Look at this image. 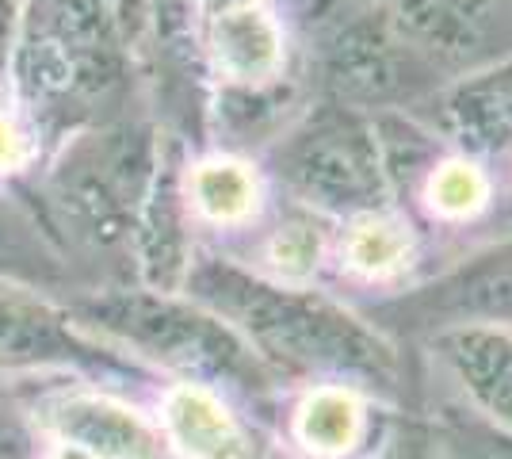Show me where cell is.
I'll return each instance as SVG.
<instances>
[{
  "instance_id": "7a4b0ae2",
  "label": "cell",
  "mask_w": 512,
  "mask_h": 459,
  "mask_svg": "<svg viewBox=\"0 0 512 459\" xmlns=\"http://www.w3.org/2000/svg\"><path fill=\"white\" fill-rule=\"evenodd\" d=\"M295 12L344 104H394L425 85L421 54L375 0H295Z\"/></svg>"
},
{
  "instance_id": "9c48e42d",
  "label": "cell",
  "mask_w": 512,
  "mask_h": 459,
  "mask_svg": "<svg viewBox=\"0 0 512 459\" xmlns=\"http://www.w3.org/2000/svg\"><path fill=\"white\" fill-rule=\"evenodd\" d=\"M440 119L470 150H497L512 142V58L474 73L451 88Z\"/></svg>"
},
{
  "instance_id": "44dd1931",
  "label": "cell",
  "mask_w": 512,
  "mask_h": 459,
  "mask_svg": "<svg viewBox=\"0 0 512 459\" xmlns=\"http://www.w3.org/2000/svg\"><path fill=\"white\" fill-rule=\"evenodd\" d=\"M23 161H27V138L12 119L0 115V173L20 169Z\"/></svg>"
},
{
  "instance_id": "e0dca14e",
  "label": "cell",
  "mask_w": 512,
  "mask_h": 459,
  "mask_svg": "<svg viewBox=\"0 0 512 459\" xmlns=\"http://www.w3.org/2000/svg\"><path fill=\"white\" fill-rule=\"evenodd\" d=\"M486 199H490V180L467 157H451L440 169L428 173L425 203L436 219L463 222L478 215L486 207Z\"/></svg>"
},
{
  "instance_id": "603a6c76",
  "label": "cell",
  "mask_w": 512,
  "mask_h": 459,
  "mask_svg": "<svg viewBox=\"0 0 512 459\" xmlns=\"http://www.w3.org/2000/svg\"><path fill=\"white\" fill-rule=\"evenodd\" d=\"M12 20H16V0H0V62H4V54H8Z\"/></svg>"
},
{
  "instance_id": "8992f818",
  "label": "cell",
  "mask_w": 512,
  "mask_h": 459,
  "mask_svg": "<svg viewBox=\"0 0 512 459\" xmlns=\"http://www.w3.org/2000/svg\"><path fill=\"white\" fill-rule=\"evenodd\" d=\"M417 54L470 62L493 27V0H375Z\"/></svg>"
},
{
  "instance_id": "ba28073f",
  "label": "cell",
  "mask_w": 512,
  "mask_h": 459,
  "mask_svg": "<svg viewBox=\"0 0 512 459\" xmlns=\"http://www.w3.org/2000/svg\"><path fill=\"white\" fill-rule=\"evenodd\" d=\"M440 352L467 394L505 429H512V329L451 326L440 333Z\"/></svg>"
},
{
  "instance_id": "d4e9b609",
  "label": "cell",
  "mask_w": 512,
  "mask_h": 459,
  "mask_svg": "<svg viewBox=\"0 0 512 459\" xmlns=\"http://www.w3.org/2000/svg\"><path fill=\"white\" fill-rule=\"evenodd\" d=\"M50 459H96V456H88L85 448H77V444H62V448H54Z\"/></svg>"
},
{
  "instance_id": "7402d4cb",
  "label": "cell",
  "mask_w": 512,
  "mask_h": 459,
  "mask_svg": "<svg viewBox=\"0 0 512 459\" xmlns=\"http://www.w3.org/2000/svg\"><path fill=\"white\" fill-rule=\"evenodd\" d=\"M23 452H27V444H23L20 429L0 421V459H23Z\"/></svg>"
},
{
  "instance_id": "3957f363",
  "label": "cell",
  "mask_w": 512,
  "mask_h": 459,
  "mask_svg": "<svg viewBox=\"0 0 512 459\" xmlns=\"http://www.w3.org/2000/svg\"><path fill=\"white\" fill-rule=\"evenodd\" d=\"M88 314L123 341L146 349L161 364L180 372L226 379L234 387H264L268 372L253 356V349L237 337L222 318L207 310L172 303L165 295H107L88 306Z\"/></svg>"
},
{
  "instance_id": "6da1fadb",
  "label": "cell",
  "mask_w": 512,
  "mask_h": 459,
  "mask_svg": "<svg viewBox=\"0 0 512 459\" xmlns=\"http://www.w3.org/2000/svg\"><path fill=\"white\" fill-rule=\"evenodd\" d=\"M195 287L222 314L241 322L268 356L291 368L363 375L375 383L394 379V352L383 337L318 295L268 287L218 261L195 272Z\"/></svg>"
},
{
  "instance_id": "d6986e66",
  "label": "cell",
  "mask_w": 512,
  "mask_h": 459,
  "mask_svg": "<svg viewBox=\"0 0 512 459\" xmlns=\"http://www.w3.org/2000/svg\"><path fill=\"white\" fill-rule=\"evenodd\" d=\"M77 4L104 23L111 39H134L150 16V0H77Z\"/></svg>"
},
{
  "instance_id": "52a82bcc",
  "label": "cell",
  "mask_w": 512,
  "mask_h": 459,
  "mask_svg": "<svg viewBox=\"0 0 512 459\" xmlns=\"http://www.w3.org/2000/svg\"><path fill=\"white\" fill-rule=\"evenodd\" d=\"M46 421L65 444L85 448L96 459H157V437L150 425L123 402L104 394H69L50 406Z\"/></svg>"
},
{
  "instance_id": "9a60e30c",
  "label": "cell",
  "mask_w": 512,
  "mask_h": 459,
  "mask_svg": "<svg viewBox=\"0 0 512 459\" xmlns=\"http://www.w3.org/2000/svg\"><path fill=\"white\" fill-rule=\"evenodd\" d=\"M256 176L249 165L214 157L192 173V203L211 222H245L256 211Z\"/></svg>"
},
{
  "instance_id": "5bb4252c",
  "label": "cell",
  "mask_w": 512,
  "mask_h": 459,
  "mask_svg": "<svg viewBox=\"0 0 512 459\" xmlns=\"http://www.w3.org/2000/svg\"><path fill=\"white\" fill-rule=\"evenodd\" d=\"M138 245L153 284L169 287L184 272V230H180V207L165 165H153V180L146 184V207L138 219Z\"/></svg>"
},
{
  "instance_id": "4fadbf2b",
  "label": "cell",
  "mask_w": 512,
  "mask_h": 459,
  "mask_svg": "<svg viewBox=\"0 0 512 459\" xmlns=\"http://www.w3.org/2000/svg\"><path fill=\"white\" fill-rule=\"evenodd\" d=\"M367 429L363 402L348 387H318L295 410V437L306 452L337 459L356 452Z\"/></svg>"
},
{
  "instance_id": "277c9868",
  "label": "cell",
  "mask_w": 512,
  "mask_h": 459,
  "mask_svg": "<svg viewBox=\"0 0 512 459\" xmlns=\"http://www.w3.org/2000/svg\"><path fill=\"white\" fill-rule=\"evenodd\" d=\"M283 173L310 203L344 215L379 211L390 192L379 138L352 108H321L283 153Z\"/></svg>"
},
{
  "instance_id": "30bf717a",
  "label": "cell",
  "mask_w": 512,
  "mask_h": 459,
  "mask_svg": "<svg viewBox=\"0 0 512 459\" xmlns=\"http://www.w3.org/2000/svg\"><path fill=\"white\" fill-rule=\"evenodd\" d=\"M211 54L218 73H226L237 85H264L283 69V31L260 8H237L214 16Z\"/></svg>"
},
{
  "instance_id": "ac0fdd59",
  "label": "cell",
  "mask_w": 512,
  "mask_h": 459,
  "mask_svg": "<svg viewBox=\"0 0 512 459\" xmlns=\"http://www.w3.org/2000/svg\"><path fill=\"white\" fill-rule=\"evenodd\" d=\"M268 261H272V268H276L283 280H291V284L310 280L321 264L318 226H310V222H287V226H279L272 245H268Z\"/></svg>"
},
{
  "instance_id": "8fae6325",
  "label": "cell",
  "mask_w": 512,
  "mask_h": 459,
  "mask_svg": "<svg viewBox=\"0 0 512 459\" xmlns=\"http://www.w3.org/2000/svg\"><path fill=\"white\" fill-rule=\"evenodd\" d=\"M165 429L188 459H253L230 410L203 387H176L165 398Z\"/></svg>"
},
{
  "instance_id": "5b68a950",
  "label": "cell",
  "mask_w": 512,
  "mask_h": 459,
  "mask_svg": "<svg viewBox=\"0 0 512 459\" xmlns=\"http://www.w3.org/2000/svg\"><path fill=\"white\" fill-rule=\"evenodd\" d=\"M428 326H512V241L451 268L402 303Z\"/></svg>"
},
{
  "instance_id": "7c38bea8",
  "label": "cell",
  "mask_w": 512,
  "mask_h": 459,
  "mask_svg": "<svg viewBox=\"0 0 512 459\" xmlns=\"http://www.w3.org/2000/svg\"><path fill=\"white\" fill-rule=\"evenodd\" d=\"M77 356L73 337L58 326L54 314L16 291L0 287V368H27Z\"/></svg>"
},
{
  "instance_id": "ffe728a7",
  "label": "cell",
  "mask_w": 512,
  "mask_h": 459,
  "mask_svg": "<svg viewBox=\"0 0 512 459\" xmlns=\"http://www.w3.org/2000/svg\"><path fill=\"white\" fill-rule=\"evenodd\" d=\"M0 268H8V272H39L43 268V261H35V253L4 222H0Z\"/></svg>"
},
{
  "instance_id": "2e32d148",
  "label": "cell",
  "mask_w": 512,
  "mask_h": 459,
  "mask_svg": "<svg viewBox=\"0 0 512 459\" xmlns=\"http://www.w3.org/2000/svg\"><path fill=\"white\" fill-rule=\"evenodd\" d=\"M344 264L367 280L394 276L409 257V234L402 222L386 219L379 211L352 215V226L344 234Z\"/></svg>"
},
{
  "instance_id": "cb8c5ba5",
  "label": "cell",
  "mask_w": 512,
  "mask_h": 459,
  "mask_svg": "<svg viewBox=\"0 0 512 459\" xmlns=\"http://www.w3.org/2000/svg\"><path fill=\"white\" fill-rule=\"evenodd\" d=\"M203 4V12H211V16H222V12H237V8H253L260 0H199Z\"/></svg>"
}]
</instances>
